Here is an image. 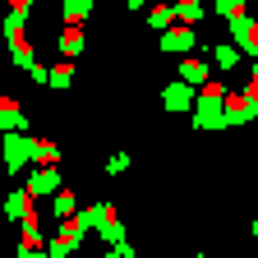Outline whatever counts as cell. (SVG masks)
Returning <instances> with one entry per match:
<instances>
[{
  "instance_id": "6da1fadb",
  "label": "cell",
  "mask_w": 258,
  "mask_h": 258,
  "mask_svg": "<svg viewBox=\"0 0 258 258\" xmlns=\"http://www.w3.org/2000/svg\"><path fill=\"white\" fill-rule=\"evenodd\" d=\"M0 157H5V171L19 175L28 161H32V139H28V129H0Z\"/></svg>"
},
{
  "instance_id": "7a4b0ae2",
  "label": "cell",
  "mask_w": 258,
  "mask_h": 258,
  "mask_svg": "<svg viewBox=\"0 0 258 258\" xmlns=\"http://www.w3.org/2000/svg\"><path fill=\"white\" fill-rule=\"evenodd\" d=\"M157 46L166 51V55H189V51H199V23H171V28H161L157 32Z\"/></svg>"
},
{
  "instance_id": "3957f363",
  "label": "cell",
  "mask_w": 258,
  "mask_h": 258,
  "mask_svg": "<svg viewBox=\"0 0 258 258\" xmlns=\"http://www.w3.org/2000/svg\"><path fill=\"white\" fill-rule=\"evenodd\" d=\"M226 32H231V42L240 46V55H249V60H258V19L244 10V14H235L231 23H226Z\"/></svg>"
},
{
  "instance_id": "277c9868",
  "label": "cell",
  "mask_w": 258,
  "mask_h": 258,
  "mask_svg": "<svg viewBox=\"0 0 258 258\" xmlns=\"http://www.w3.org/2000/svg\"><path fill=\"white\" fill-rule=\"evenodd\" d=\"M221 115H226V129H235V124H249V120H258L253 102H249L244 92H231V88H226V97H221Z\"/></svg>"
},
{
  "instance_id": "5b68a950",
  "label": "cell",
  "mask_w": 258,
  "mask_h": 258,
  "mask_svg": "<svg viewBox=\"0 0 258 258\" xmlns=\"http://www.w3.org/2000/svg\"><path fill=\"white\" fill-rule=\"evenodd\" d=\"M161 106L166 111H175V115H184V111H194V83H184L180 74L161 88Z\"/></svg>"
},
{
  "instance_id": "8992f818",
  "label": "cell",
  "mask_w": 258,
  "mask_h": 258,
  "mask_svg": "<svg viewBox=\"0 0 258 258\" xmlns=\"http://www.w3.org/2000/svg\"><path fill=\"white\" fill-rule=\"evenodd\" d=\"M60 184H64V180H60V171H55V166H37V171L28 175V194H32V199H51Z\"/></svg>"
},
{
  "instance_id": "52a82bcc",
  "label": "cell",
  "mask_w": 258,
  "mask_h": 258,
  "mask_svg": "<svg viewBox=\"0 0 258 258\" xmlns=\"http://www.w3.org/2000/svg\"><path fill=\"white\" fill-rule=\"evenodd\" d=\"M97 235H102L106 244H115V240H124V221H120V212H115V203H102V217H97V226H92Z\"/></svg>"
},
{
  "instance_id": "ba28073f",
  "label": "cell",
  "mask_w": 258,
  "mask_h": 258,
  "mask_svg": "<svg viewBox=\"0 0 258 258\" xmlns=\"http://www.w3.org/2000/svg\"><path fill=\"white\" fill-rule=\"evenodd\" d=\"M175 74H180L184 83H194V88H199L203 79H212V64H208V60H199V55L189 51V55H180V64H175Z\"/></svg>"
},
{
  "instance_id": "9c48e42d",
  "label": "cell",
  "mask_w": 258,
  "mask_h": 258,
  "mask_svg": "<svg viewBox=\"0 0 258 258\" xmlns=\"http://www.w3.org/2000/svg\"><path fill=\"white\" fill-rule=\"evenodd\" d=\"M83 46H88V32H83V23H64V32H60V55H83Z\"/></svg>"
},
{
  "instance_id": "30bf717a",
  "label": "cell",
  "mask_w": 258,
  "mask_h": 258,
  "mask_svg": "<svg viewBox=\"0 0 258 258\" xmlns=\"http://www.w3.org/2000/svg\"><path fill=\"white\" fill-rule=\"evenodd\" d=\"M28 208H32L28 184H19V189H10V194H5V217H10V221H23V217H28Z\"/></svg>"
},
{
  "instance_id": "8fae6325",
  "label": "cell",
  "mask_w": 258,
  "mask_h": 258,
  "mask_svg": "<svg viewBox=\"0 0 258 258\" xmlns=\"http://www.w3.org/2000/svg\"><path fill=\"white\" fill-rule=\"evenodd\" d=\"M175 23V0H152L148 5V28L161 32V28H171Z\"/></svg>"
},
{
  "instance_id": "7c38bea8",
  "label": "cell",
  "mask_w": 258,
  "mask_h": 258,
  "mask_svg": "<svg viewBox=\"0 0 258 258\" xmlns=\"http://www.w3.org/2000/svg\"><path fill=\"white\" fill-rule=\"evenodd\" d=\"M240 60H244V55H240V46H235V42H226V37H221V42H212V64H217L221 74H226V70H235Z\"/></svg>"
},
{
  "instance_id": "4fadbf2b",
  "label": "cell",
  "mask_w": 258,
  "mask_h": 258,
  "mask_svg": "<svg viewBox=\"0 0 258 258\" xmlns=\"http://www.w3.org/2000/svg\"><path fill=\"white\" fill-rule=\"evenodd\" d=\"M0 129H28V115L14 97H0Z\"/></svg>"
},
{
  "instance_id": "5bb4252c",
  "label": "cell",
  "mask_w": 258,
  "mask_h": 258,
  "mask_svg": "<svg viewBox=\"0 0 258 258\" xmlns=\"http://www.w3.org/2000/svg\"><path fill=\"white\" fill-rule=\"evenodd\" d=\"M46 88H60V92H64V88H74V60H70V55H64L60 64H51V74H46Z\"/></svg>"
},
{
  "instance_id": "9a60e30c",
  "label": "cell",
  "mask_w": 258,
  "mask_h": 258,
  "mask_svg": "<svg viewBox=\"0 0 258 258\" xmlns=\"http://www.w3.org/2000/svg\"><path fill=\"white\" fill-rule=\"evenodd\" d=\"M32 166H60V148L51 139H32Z\"/></svg>"
},
{
  "instance_id": "2e32d148",
  "label": "cell",
  "mask_w": 258,
  "mask_h": 258,
  "mask_svg": "<svg viewBox=\"0 0 258 258\" xmlns=\"http://www.w3.org/2000/svg\"><path fill=\"white\" fill-rule=\"evenodd\" d=\"M74 208H79V194H74V189H64V184H60V189L51 194V217L60 221V217H70Z\"/></svg>"
},
{
  "instance_id": "e0dca14e",
  "label": "cell",
  "mask_w": 258,
  "mask_h": 258,
  "mask_svg": "<svg viewBox=\"0 0 258 258\" xmlns=\"http://www.w3.org/2000/svg\"><path fill=\"white\" fill-rule=\"evenodd\" d=\"M175 19L180 23H203L208 19V5H203V0H175Z\"/></svg>"
},
{
  "instance_id": "ac0fdd59",
  "label": "cell",
  "mask_w": 258,
  "mask_h": 258,
  "mask_svg": "<svg viewBox=\"0 0 258 258\" xmlns=\"http://www.w3.org/2000/svg\"><path fill=\"white\" fill-rule=\"evenodd\" d=\"M60 14H64V23H83L92 14V0H60Z\"/></svg>"
},
{
  "instance_id": "d6986e66",
  "label": "cell",
  "mask_w": 258,
  "mask_h": 258,
  "mask_svg": "<svg viewBox=\"0 0 258 258\" xmlns=\"http://www.w3.org/2000/svg\"><path fill=\"white\" fill-rule=\"evenodd\" d=\"M244 10H249L244 0H212V14H217V19H226V23H231L235 14H244Z\"/></svg>"
},
{
  "instance_id": "ffe728a7",
  "label": "cell",
  "mask_w": 258,
  "mask_h": 258,
  "mask_svg": "<svg viewBox=\"0 0 258 258\" xmlns=\"http://www.w3.org/2000/svg\"><path fill=\"white\" fill-rule=\"evenodd\" d=\"M124 171H129V152L120 148V152H111V157H106V175H124Z\"/></svg>"
},
{
  "instance_id": "44dd1931",
  "label": "cell",
  "mask_w": 258,
  "mask_h": 258,
  "mask_svg": "<svg viewBox=\"0 0 258 258\" xmlns=\"http://www.w3.org/2000/svg\"><path fill=\"white\" fill-rule=\"evenodd\" d=\"M23 74H28V83H37V88H46V74H51V70H46L42 60H32V64H28Z\"/></svg>"
},
{
  "instance_id": "7402d4cb",
  "label": "cell",
  "mask_w": 258,
  "mask_h": 258,
  "mask_svg": "<svg viewBox=\"0 0 258 258\" xmlns=\"http://www.w3.org/2000/svg\"><path fill=\"white\" fill-rule=\"evenodd\" d=\"M244 97L253 102V111H258V60H253V70H249V83H244Z\"/></svg>"
},
{
  "instance_id": "603a6c76",
  "label": "cell",
  "mask_w": 258,
  "mask_h": 258,
  "mask_svg": "<svg viewBox=\"0 0 258 258\" xmlns=\"http://www.w3.org/2000/svg\"><path fill=\"white\" fill-rule=\"evenodd\" d=\"M32 5L37 0H10V10H23V14H32Z\"/></svg>"
},
{
  "instance_id": "cb8c5ba5",
  "label": "cell",
  "mask_w": 258,
  "mask_h": 258,
  "mask_svg": "<svg viewBox=\"0 0 258 258\" xmlns=\"http://www.w3.org/2000/svg\"><path fill=\"white\" fill-rule=\"evenodd\" d=\"M143 5H148V0H124V10H134V14H139Z\"/></svg>"
},
{
  "instance_id": "d4e9b609",
  "label": "cell",
  "mask_w": 258,
  "mask_h": 258,
  "mask_svg": "<svg viewBox=\"0 0 258 258\" xmlns=\"http://www.w3.org/2000/svg\"><path fill=\"white\" fill-rule=\"evenodd\" d=\"M253 235H258V221H253Z\"/></svg>"
}]
</instances>
